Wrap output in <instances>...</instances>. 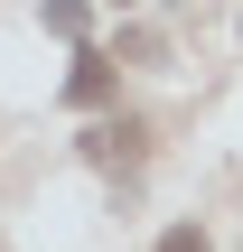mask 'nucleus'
I'll return each mask as SVG.
<instances>
[{
	"instance_id": "obj_1",
	"label": "nucleus",
	"mask_w": 243,
	"mask_h": 252,
	"mask_svg": "<svg viewBox=\"0 0 243 252\" xmlns=\"http://www.w3.org/2000/svg\"><path fill=\"white\" fill-rule=\"evenodd\" d=\"M66 94H75V103H103V94H112V65H103V56H94V65H75V84H66Z\"/></svg>"
},
{
	"instance_id": "obj_2",
	"label": "nucleus",
	"mask_w": 243,
	"mask_h": 252,
	"mask_svg": "<svg viewBox=\"0 0 243 252\" xmlns=\"http://www.w3.org/2000/svg\"><path fill=\"white\" fill-rule=\"evenodd\" d=\"M159 252H215V243H206L197 224H178V234H159Z\"/></svg>"
}]
</instances>
